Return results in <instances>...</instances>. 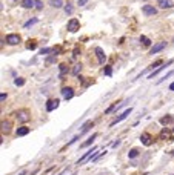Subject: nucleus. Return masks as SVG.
<instances>
[{
    "label": "nucleus",
    "instance_id": "f257e3e1",
    "mask_svg": "<svg viewBox=\"0 0 174 175\" xmlns=\"http://www.w3.org/2000/svg\"><path fill=\"white\" fill-rule=\"evenodd\" d=\"M96 151H97V147H93V149H89L88 152H85V154L77 160V166H82V164H83L85 161H88V160L91 161V158H93V157L96 155Z\"/></svg>",
    "mask_w": 174,
    "mask_h": 175
},
{
    "label": "nucleus",
    "instance_id": "f03ea898",
    "mask_svg": "<svg viewBox=\"0 0 174 175\" xmlns=\"http://www.w3.org/2000/svg\"><path fill=\"white\" fill-rule=\"evenodd\" d=\"M5 40H6L8 45H13V46H14V45H19L22 39H20V35H19V34H8Z\"/></svg>",
    "mask_w": 174,
    "mask_h": 175
},
{
    "label": "nucleus",
    "instance_id": "7ed1b4c3",
    "mask_svg": "<svg viewBox=\"0 0 174 175\" xmlns=\"http://www.w3.org/2000/svg\"><path fill=\"white\" fill-rule=\"evenodd\" d=\"M80 29V22L77 20V18H71V20L68 22V31L69 32H77Z\"/></svg>",
    "mask_w": 174,
    "mask_h": 175
},
{
    "label": "nucleus",
    "instance_id": "20e7f679",
    "mask_svg": "<svg viewBox=\"0 0 174 175\" xmlns=\"http://www.w3.org/2000/svg\"><path fill=\"white\" fill-rule=\"evenodd\" d=\"M15 117H17V120H19V122H22V123L29 122V118H31V115H29L28 111H19V112H15Z\"/></svg>",
    "mask_w": 174,
    "mask_h": 175
},
{
    "label": "nucleus",
    "instance_id": "39448f33",
    "mask_svg": "<svg viewBox=\"0 0 174 175\" xmlns=\"http://www.w3.org/2000/svg\"><path fill=\"white\" fill-rule=\"evenodd\" d=\"M131 112H133V108H130V109H126V111H125V112H122L120 115H119V117H117V118L114 120V122H111V124H109V126H116L117 123H120V122H123V120H125V118H126L128 115H130Z\"/></svg>",
    "mask_w": 174,
    "mask_h": 175
},
{
    "label": "nucleus",
    "instance_id": "423d86ee",
    "mask_svg": "<svg viewBox=\"0 0 174 175\" xmlns=\"http://www.w3.org/2000/svg\"><path fill=\"white\" fill-rule=\"evenodd\" d=\"M62 95L65 100H71L72 97H74V89H72L71 86H65V88H62Z\"/></svg>",
    "mask_w": 174,
    "mask_h": 175
},
{
    "label": "nucleus",
    "instance_id": "0eeeda50",
    "mask_svg": "<svg viewBox=\"0 0 174 175\" xmlns=\"http://www.w3.org/2000/svg\"><path fill=\"white\" fill-rule=\"evenodd\" d=\"M165 46H167V42H159V43H156L154 46H151V51H150V54H151V55H154V54L160 52L162 49H165Z\"/></svg>",
    "mask_w": 174,
    "mask_h": 175
},
{
    "label": "nucleus",
    "instance_id": "6e6552de",
    "mask_svg": "<svg viewBox=\"0 0 174 175\" xmlns=\"http://www.w3.org/2000/svg\"><path fill=\"white\" fill-rule=\"evenodd\" d=\"M59 103H60V101H59L57 98H51V100H48V101H46V111H48V112H52L54 109L59 108Z\"/></svg>",
    "mask_w": 174,
    "mask_h": 175
},
{
    "label": "nucleus",
    "instance_id": "1a4fd4ad",
    "mask_svg": "<svg viewBox=\"0 0 174 175\" xmlns=\"http://www.w3.org/2000/svg\"><path fill=\"white\" fill-rule=\"evenodd\" d=\"M142 12H143L145 15H156V14H157V9H156L153 5H143Z\"/></svg>",
    "mask_w": 174,
    "mask_h": 175
},
{
    "label": "nucleus",
    "instance_id": "9d476101",
    "mask_svg": "<svg viewBox=\"0 0 174 175\" xmlns=\"http://www.w3.org/2000/svg\"><path fill=\"white\" fill-rule=\"evenodd\" d=\"M94 52H96V55H97V60H99V63H100V64H103V63H105V60H106V55H105L103 49L97 46V48L94 49Z\"/></svg>",
    "mask_w": 174,
    "mask_h": 175
},
{
    "label": "nucleus",
    "instance_id": "9b49d317",
    "mask_svg": "<svg viewBox=\"0 0 174 175\" xmlns=\"http://www.w3.org/2000/svg\"><path fill=\"white\" fill-rule=\"evenodd\" d=\"M171 63H173V60H170L168 63H165V64H162V66H160V68H157V69H154V71H153V72L150 74V75H148V78H150V80H151V78H154L156 75H157V74H160V72H162V71H163L165 68H167V66H170V64H171Z\"/></svg>",
    "mask_w": 174,
    "mask_h": 175
},
{
    "label": "nucleus",
    "instance_id": "f8f14e48",
    "mask_svg": "<svg viewBox=\"0 0 174 175\" xmlns=\"http://www.w3.org/2000/svg\"><path fill=\"white\" fill-rule=\"evenodd\" d=\"M157 5H159V8H162V9H170V8L174 6L173 0H157Z\"/></svg>",
    "mask_w": 174,
    "mask_h": 175
},
{
    "label": "nucleus",
    "instance_id": "ddd939ff",
    "mask_svg": "<svg viewBox=\"0 0 174 175\" xmlns=\"http://www.w3.org/2000/svg\"><path fill=\"white\" fill-rule=\"evenodd\" d=\"M93 126H94L93 120H88V122H85L83 124H82V129H80V135H82V134H86V132H88V131H89V129L93 127Z\"/></svg>",
    "mask_w": 174,
    "mask_h": 175
},
{
    "label": "nucleus",
    "instance_id": "4468645a",
    "mask_svg": "<svg viewBox=\"0 0 174 175\" xmlns=\"http://www.w3.org/2000/svg\"><path fill=\"white\" fill-rule=\"evenodd\" d=\"M140 141H142L145 146H150V144H151V135H150L148 132H143V134L140 135Z\"/></svg>",
    "mask_w": 174,
    "mask_h": 175
},
{
    "label": "nucleus",
    "instance_id": "2eb2a0df",
    "mask_svg": "<svg viewBox=\"0 0 174 175\" xmlns=\"http://www.w3.org/2000/svg\"><path fill=\"white\" fill-rule=\"evenodd\" d=\"M17 137H25V135H28L29 134V127H26V126H22V127H19L17 129Z\"/></svg>",
    "mask_w": 174,
    "mask_h": 175
},
{
    "label": "nucleus",
    "instance_id": "dca6fc26",
    "mask_svg": "<svg viewBox=\"0 0 174 175\" xmlns=\"http://www.w3.org/2000/svg\"><path fill=\"white\" fill-rule=\"evenodd\" d=\"M22 6L29 9V8H35V0H22Z\"/></svg>",
    "mask_w": 174,
    "mask_h": 175
},
{
    "label": "nucleus",
    "instance_id": "f3484780",
    "mask_svg": "<svg viewBox=\"0 0 174 175\" xmlns=\"http://www.w3.org/2000/svg\"><path fill=\"white\" fill-rule=\"evenodd\" d=\"M96 137H97V134H93V135H91L85 143H82V144H80V147H88V146H91V144H93V141L96 140Z\"/></svg>",
    "mask_w": 174,
    "mask_h": 175
},
{
    "label": "nucleus",
    "instance_id": "a211bd4d",
    "mask_svg": "<svg viewBox=\"0 0 174 175\" xmlns=\"http://www.w3.org/2000/svg\"><path fill=\"white\" fill-rule=\"evenodd\" d=\"M49 5H51L52 8H62V6H65L63 0H49Z\"/></svg>",
    "mask_w": 174,
    "mask_h": 175
},
{
    "label": "nucleus",
    "instance_id": "6ab92c4d",
    "mask_svg": "<svg viewBox=\"0 0 174 175\" xmlns=\"http://www.w3.org/2000/svg\"><path fill=\"white\" fill-rule=\"evenodd\" d=\"M140 43H142L143 46H146V48H148V46H151V40H150L146 35H140Z\"/></svg>",
    "mask_w": 174,
    "mask_h": 175
},
{
    "label": "nucleus",
    "instance_id": "aec40b11",
    "mask_svg": "<svg viewBox=\"0 0 174 175\" xmlns=\"http://www.w3.org/2000/svg\"><path fill=\"white\" fill-rule=\"evenodd\" d=\"M39 22V18L37 17H34V18H29L28 22H25V25H23V28H29V26H32V25H35Z\"/></svg>",
    "mask_w": 174,
    "mask_h": 175
},
{
    "label": "nucleus",
    "instance_id": "412c9836",
    "mask_svg": "<svg viewBox=\"0 0 174 175\" xmlns=\"http://www.w3.org/2000/svg\"><path fill=\"white\" fill-rule=\"evenodd\" d=\"M2 131L6 132V134L10 132L11 131V123L10 122H2Z\"/></svg>",
    "mask_w": 174,
    "mask_h": 175
},
{
    "label": "nucleus",
    "instance_id": "4be33fe9",
    "mask_svg": "<svg viewBox=\"0 0 174 175\" xmlns=\"http://www.w3.org/2000/svg\"><path fill=\"white\" fill-rule=\"evenodd\" d=\"M63 9H65V12H66L68 15H71L72 12H74V8H72V5H71V3H66L65 6H63Z\"/></svg>",
    "mask_w": 174,
    "mask_h": 175
},
{
    "label": "nucleus",
    "instance_id": "5701e85b",
    "mask_svg": "<svg viewBox=\"0 0 174 175\" xmlns=\"http://www.w3.org/2000/svg\"><path fill=\"white\" fill-rule=\"evenodd\" d=\"M173 122V117L171 115H167V117H162L160 118V123L162 124H168V123H171Z\"/></svg>",
    "mask_w": 174,
    "mask_h": 175
},
{
    "label": "nucleus",
    "instance_id": "b1692460",
    "mask_svg": "<svg viewBox=\"0 0 174 175\" xmlns=\"http://www.w3.org/2000/svg\"><path fill=\"white\" fill-rule=\"evenodd\" d=\"M160 64H163V63H162V60L154 62L153 64H150V66H148V71H150V69H154V68H156V69H157V68H160Z\"/></svg>",
    "mask_w": 174,
    "mask_h": 175
},
{
    "label": "nucleus",
    "instance_id": "393cba45",
    "mask_svg": "<svg viewBox=\"0 0 174 175\" xmlns=\"http://www.w3.org/2000/svg\"><path fill=\"white\" fill-rule=\"evenodd\" d=\"M14 85H15V86H23V85H25V78L17 77V78L14 80Z\"/></svg>",
    "mask_w": 174,
    "mask_h": 175
},
{
    "label": "nucleus",
    "instance_id": "a878e982",
    "mask_svg": "<svg viewBox=\"0 0 174 175\" xmlns=\"http://www.w3.org/2000/svg\"><path fill=\"white\" fill-rule=\"evenodd\" d=\"M137 155H139V151H137L136 147H134V149H131L130 152H128V157H130V158H136Z\"/></svg>",
    "mask_w": 174,
    "mask_h": 175
},
{
    "label": "nucleus",
    "instance_id": "bb28decb",
    "mask_svg": "<svg viewBox=\"0 0 174 175\" xmlns=\"http://www.w3.org/2000/svg\"><path fill=\"white\" fill-rule=\"evenodd\" d=\"M173 75H174V69H173V71H170V72L167 74V75H163V77L159 80V83H163V81L167 80V78H170V77H173Z\"/></svg>",
    "mask_w": 174,
    "mask_h": 175
},
{
    "label": "nucleus",
    "instance_id": "cd10ccee",
    "mask_svg": "<svg viewBox=\"0 0 174 175\" xmlns=\"http://www.w3.org/2000/svg\"><path fill=\"white\" fill-rule=\"evenodd\" d=\"M80 71H82V64H76L74 69H72V74H74V75H79Z\"/></svg>",
    "mask_w": 174,
    "mask_h": 175
},
{
    "label": "nucleus",
    "instance_id": "c85d7f7f",
    "mask_svg": "<svg viewBox=\"0 0 174 175\" xmlns=\"http://www.w3.org/2000/svg\"><path fill=\"white\" fill-rule=\"evenodd\" d=\"M103 74H105V75H113V68L111 66H106L103 69Z\"/></svg>",
    "mask_w": 174,
    "mask_h": 175
},
{
    "label": "nucleus",
    "instance_id": "c756f323",
    "mask_svg": "<svg viewBox=\"0 0 174 175\" xmlns=\"http://www.w3.org/2000/svg\"><path fill=\"white\" fill-rule=\"evenodd\" d=\"M66 71H68L66 64H63V63H62V64H60V77H63V74H65Z\"/></svg>",
    "mask_w": 174,
    "mask_h": 175
},
{
    "label": "nucleus",
    "instance_id": "7c9ffc66",
    "mask_svg": "<svg viewBox=\"0 0 174 175\" xmlns=\"http://www.w3.org/2000/svg\"><path fill=\"white\" fill-rule=\"evenodd\" d=\"M52 62H56V54H52L51 57H48V59H46V64H51Z\"/></svg>",
    "mask_w": 174,
    "mask_h": 175
},
{
    "label": "nucleus",
    "instance_id": "2f4dec72",
    "mask_svg": "<svg viewBox=\"0 0 174 175\" xmlns=\"http://www.w3.org/2000/svg\"><path fill=\"white\" fill-rule=\"evenodd\" d=\"M35 46H37V43L32 40V43H28V45H26V48H28V49H35Z\"/></svg>",
    "mask_w": 174,
    "mask_h": 175
},
{
    "label": "nucleus",
    "instance_id": "473e14b6",
    "mask_svg": "<svg viewBox=\"0 0 174 175\" xmlns=\"http://www.w3.org/2000/svg\"><path fill=\"white\" fill-rule=\"evenodd\" d=\"M35 8H37V9H43V3H42V0H35Z\"/></svg>",
    "mask_w": 174,
    "mask_h": 175
},
{
    "label": "nucleus",
    "instance_id": "72a5a7b5",
    "mask_svg": "<svg viewBox=\"0 0 174 175\" xmlns=\"http://www.w3.org/2000/svg\"><path fill=\"white\" fill-rule=\"evenodd\" d=\"M52 51H54V48H45V49L40 51V54L43 55V54H48V52H52Z\"/></svg>",
    "mask_w": 174,
    "mask_h": 175
},
{
    "label": "nucleus",
    "instance_id": "f704fd0d",
    "mask_svg": "<svg viewBox=\"0 0 174 175\" xmlns=\"http://www.w3.org/2000/svg\"><path fill=\"white\" fill-rule=\"evenodd\" d=\"M86 3H88V0H77V5L79 6H85Z\"/></svg>",
    "mask_w": 174,
    "mask_h": 175
},
{
    "label": "nucleus",
    "instance_id": "c9c22d12",
    "mask_svg": "<svg viewBox=\"0 0 174 175\" xmlns=\"http://www.w3.org/2000/svg\"><path fill=\"white\" fill-rule=\"evenodd\" d=\"M77 140H79V135H76V137H74V138H72V140H71V141H69V143H68V146H69V144H72V143H76V141H77Z\"/></svg>",
    "mask_w": 174,
    "mask_h": 175
},
{
    "label": "nucleus",
    "instance_id": "e433bc0d",
    "mask_svg": "<svg viewBox=\"0 0 174 175\" xmlns=\"http://www.w3.org/2000/svg\"><path fill=\"white\" fill-rule=\"evenodd\" d=\"M119 144H120V140H117V141H114V143H113V147H117Z\"/></svg>",
    "mask_w": 174,
    "mask_h": 175
},
{
    "label": "nucleus",
    "instance_id": "4c0bfd02",
    "mask_svg": "<svg viewBox=\"0 0 174 175\" xmlns=\"http://www.w3.org/2000/svg\"><path fill=\"white\" fill-rule=\"evenodd\" d=\"M5 98H6V94H5V92H3V94H2V95H0V100H2V101H5Z\"/></svg>",
    "mask_w": 174,
    "mask_h": 175
},
{
    "label": "nucleus",
    "instance_id": "58836bf2",
    "mask_svg": "<svg viewBox=\"0 0 174 175\" xmlns=\"http://www.w3.org/2000/svg\"><path fill=\"white\" fill-rule=\"evenodd\" d=\"M170 91H174V81H173L171 85H170Z\"/></svg>",
    "mask_w": 174,
    "mask_h": 175
},
{
    "label": "nucleus",
    "instance_id": "ea45409f",
    "mask_svg": "<svg viewBox=\"0 0 174 175\" xmlns=\"http://www.w3.org/2000/svg\"><path fill=\"white\" fill-rule=\"evenodd\" d=\"M19 175H26V172H22V174H19Z\"/></svg>",
    "mask_w": 174,
    "mask_h": 175
},
{
    "label": "nucleus",
    "instance_id": "a19ab883",
    "mask_svg": "<svg viewBox=\"0 0 174 175\" xmlns=\"http://www.w3.org/2000/svg\"><path fill=\"white\" fill-rule=\"evenodd\" d=\"M15 2H19V0H15Z\"/></svg>",
    "mask_w": 174,
    "mask_h": 175
}]
</instances>
